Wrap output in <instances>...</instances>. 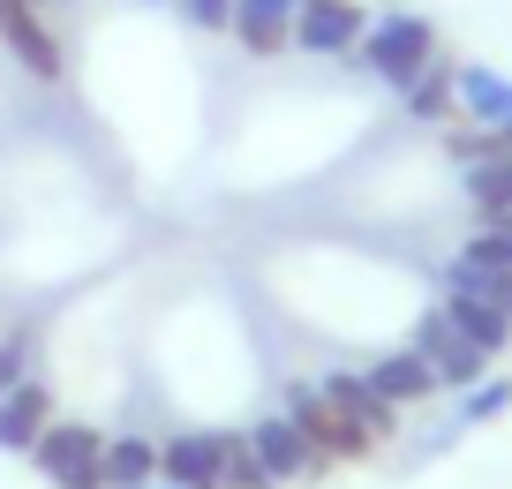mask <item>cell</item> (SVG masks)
<instances>
[{
    "instance_id": "obj_1",
    "label": "cell",
    "mask_w": 512,
    "mask_h": 489,
    "mask_svg": "<svg viewBox=\"0 0 512 489\" xmlns=\"http://www.w3.org/2000/svg\"><path fill=\"white\" fill-rule=\"evenodd\" d=\"M430 53H437V23H430V16H415V8H384V16L362 23L354 61H362L384 91H407V83H415V68L430 61Z\"/></svg>"
},
{
    "instance_id": "obj_2",
    "label": "cell",
    "mask_w": 512,
    "mask_h": 489,
    "mask_svg": "<svg viewBox=\"0 0 512 489\" xmlns=\"http://www.w3.org/2000/svg\"><path fill=\"white\" fill-rule=\"evenodd\" d=\"M23 459H31L53 489H106V429H91V422H61V414H53L46 437Z\"/></svg>"
},
{
    "instance_id": "obj_3",
    "label": "cell",
    "mask_w": 512,
    "mask_h": 489,
    "mask_svg": "<svg viewBox=\"0 0 512 489\" xmlns=\"http://www.w3.org/2000/svg\"><path fill=\"white\" fill-rule=\"evenodd\" d=\"M407 347H415L422 362H430L437 392H467V384H482V377H490V354H482L475 339L460 332V316H452V309H430V316L415 324V339H407Z\"/></svg>"
},
{
    "instance_id": "obj_4",
    "label": "cell",
    "mask_w": 512,
    "mask_h": 489,
    "mask_svg": "<svg viewBox=\"0 0 512 489\" xmlns=\"http://www.w3.org/2000/svg\"><path fill=\"white\" fill-rule=\"evenodd\" d=\"M279 414H287V422H294V429H302V437H309V444H317V452H324V459H369V444H362V429H354V422H347V414H339V407H332V399H324V392H317V384H287V407H279Z\"/></svg>"
},
{
    "instance_id": "obj_5",
    "label": "cell",
    "mask_w": 512,
    "mask_h": 489,
    "mask_svg": "<svg viewBox=\"0 0 512 489\" xmlns=\"http://www.w3.org/2000/svg\"><path fill=\"white\" fill-rule=\"evenodd\" d=\"M452 113H460L467 128L512 136V76H497L490 61H460L452 68Z\"/></svg>"
},
{
    "instance_id": "obj_6",
    "label": "cell",
    "mask_w": 512,
    "mask_h": 489,
    "mask_svg": "<svg viewBox=\"0 0 512 489\" xmlns=\"http://www.w3.org/2000/svg\"><path fill=\"white\" fill-rule=\"evenodd\" d=\"M249 452H256V467L272 474L279 489H287V482H309V474H324V467H332V459H324L317 444H309L302 429L287 422V414H264V422L249 429Z\"/></svg>"
},
{
    "instance_id": "obj_7",
    "label": "cell",
    "mask_w": 512,
    "mask_h": 489,
    "mask_svg": "<svg viewBox=\"0 0 512 489\" xmlns=\"http://www.w3.org/2000/svg\"><path fill=\"white\" fill-rule=\"evenodd\" d=\"M159 482H174V489H226V444H219V429L159 437Z\"/></svg>"
},
{
    "instance_id": "obj_8",
    "label": "cell",
    "mask_w": 512,
    "mask_h": 489,
    "mask_svg": "<svg viewBox=\"0 0 512 489\" xmlns=\"http://www.w3.org/2000/svg\"><path fill=\"white\" fill-rule=\"evenodd\" d=\"M362 8L354 0H302V16H294V46L317 53V61H347L362 46Z\"/></svg>"
},
{
    "instance_id": "obj_9",
    "label": "cell",
    "mask_w": 512,
    "mask_h": 489,
    "mask_svg": "<svg viewBox=\"0 0 512 489\" xmlns=\"http://www.w3.org/2000/svg\"><path fill=\"white\" fill-rule=\"evenodd\" d=\"M437 279H445V301H460V309H490V316L512 324V264H490V256L460 249Z\"/></svg>"
},
{
    "instance_id": "obj_10",
    "label": "cell",
    "mask_w": 512,
    "mask_h": 489,
    "mask_svg": "<svg viewBox=\"0 0 512 489\" xmlns=\"http://www.w3.org/2000/svg\"><path fill=\"white\" fill-rule=\"evenodd\" d=\"M317 392L332 399V407L347 414L354 429H362V444H369V452H377V444H392V429H400V407H384V399L369 392V377H362V369H324V377H317Z\"/></svg>"
},
{
    "instance_id": "obj_11",
    "label": "cell",
    "mask_w": 512,
    "mask_h": 489,
    "mask_svg": "<svg viewBox=\"0 0 512 489\" xmlns=\"http://www.w3.org/2000/svg\"><path fill=\"white\" fill-rule=\"evenodd\" d=\"M0 46L16 53V61L31 68L38 83H53V76H61V38L46 31L38 0H0Z\"/></svg>"
},
{
    "instance_id": "obj_12",
    "label": "cell",
    "mask_w": 512,
    "mask_h": 489,
    "mask_svg": "<svg viewBox=\"0 0 512 489\" xmlns=\"http://www.w3.org/2000/svg\"><path fill=\"white\" fill-rule=\"evenodd\" d=\"M46 422H53V384L16 377L0 392V452H31V444L46 437Z\"/></svg>"
},
{
    "instance_id": "obj_13",
    "label": "cell",
    "mask_w": 512,
    "mask_h": 489,
    "mask_svg": "<svg viewBox=\"0 0 512 489\" xmlns=\"http://www.w3.org/2000/svg\"><path fill=\"white\" fill-rule=\"evenodd\" d=\"M294 16H302V0H234V23H226V31H234L249 53H287L294 46Z\"/></svg>"
},
{
    "instance_id": "obj_14",
    "label": "cell",
    "mask_w": 512,
    "mask_h": 489,
    "mask_svg": "<svg viewBox=\"0 0 512 489\" xmlns=\"http://www.w3.org/2000/svg\"><path fill=\"white\" fill-rule=\"evenodd\" d=\"M362 377H369V392H377L384 407H422V399H437V377H430V362H422L415 347L384 354V362H369Z\"/></svg>"
},
{
    "instance_id": "obj_15",
    "label": "cell",
    "mask_w": 512,
    "mask_h": 489,
    "mask_svg": "<svg viewBox=\"0 0 512 489\" xmlns=\"http://www.w3.org/2000/svg\"><path fill=\"white\" fill-rule=\"evenodd\" d=\"M452 53H430V61L415 68V83L400 91V106H407V121H452Z\"/></svg>"
},
{
    "instance_id": "obj_16",
    "label": "cell",
    "mask_w": 512,
    "mask_h": 489,
    "mask_svg": "<svg viewBox=\"0 0 512 489\" xmlns=\"http://www.w3.org/2000/svg\"><path fill=\"white\" fill-rule=\"evenodd\" d=\"M159 474V437H106V489H136Z\"/></svg>"
},
{
    "instance_id": "obj_17",
    "label": "cell",
    "mask_w": 512,
    "mask_h": 489,
    "mask_svg": "<svg viewBox=\"0 0 512 489\" xmlns=\"http://www.w3.org/2000/svg\"><path fill=\"white\" fill-rule=\"evenodd\" d=\"M512 414V377H482L460 392V407H452V422L460 429H482V422H505Z\"/></svg>"
},
{
    "instance_id": "obj_18",
    "label": "cell",
    "mask_w": 512,
    "mask_h": 489,
    "mask_svg": "<svg viewBox=\"0 0 512 489\" xmlns=\"http://www.w3.org/2000/svg\"><path fill=\"white\" fill-rule=\"evenodd\" d=\"M445 309H452V316H460V332H467V339H475V347H482V354H490V362H497V354H505V347H512V324H505V316H490V309H460V301H445Z\"/></svg>"
},
{
    "instance_id": "obj_19",
    "label": "cell",
    "mask_w": 512,
    "mask_h": 489,
    "mask_svg": "<svg viewBox=\"0 0 512 489\" xmlns=\"http://www.w3.org/2000/svg\"><path fill=\"white\" fill-rule=\"evenodd\" d=\"M219 444H226V489H279L272 474L256 467V452H249V429H241V437H226V429H219Z\"/></svg>"
},
{
    "instance_id": "obj_20",
    "label": "cell",
    "mask_w": 512,
    "mask_h": 489,
    "mask_svg": "<svg viewBox=\"0 0 512 489\" xmlns=\"http://www.w3.org/2000/svg\"><path fill=\"white\" fill-rule=\"evenodd\" d=\"M181 23H196V31H226L234 23V0H174Z\"/></svg>"
},
{
    "instance_id": "obj_21",
    "label": "cell",
    "mask_w": 512,
    "mask_h": 489,
    "mask_svg": "<svg viewBox=\"0 0 512 489\" xmlns=\"http://www.w3.org/2000/svg\"><path fill=\"white\" fill-rule=\"evenodd\" d=\"M467 249H475V256H490V264H512V211H505V219H490L475 241H467Z\"/></svg>"
},
{
    "instance_id": "obj_22",
    "label": "cell",
    "mask_w": 512,
    "mask_h": 489,
    "mask_svg": "<svg viewBox=\"0 0 512 489\" xmlns=\"http://www.w3.org/2000/svg\"><path fill=\"white\" fill-rule=\"evenodd\" d=\"M16 377H31V369H23V339H0V392H8Z\"/></svg>"
},
{
    "instance_id": "obj_23",
    "label": "cell",
    "mask_w": 512,
    "mask_h": 489,
    "mask_svg": "<svg viewBox=\"0 0 512 489\" xmlns=\"http://www.w3.org/2000/svg\"><path fill=\"white\" fill-rule=\"evenodd\" d=\"M136 489H174V482H159V474H151V482H136Z\"/></svg>"
},
{
    "instance_id": "obj_24",
    "label": "cell",
    "mask_w": 512,
    "mask_h": 489,
    "mask_svg": "<svg viewBox=\"0 0 512 489\" xmlns=\"http://www.w3.org/2000/svg\"><path fill=\"white\" fill-rule=\"evenodd\" d=\"M144 8H166V0H144Z\"/></svg>"
},
{
    "instance_id": "obj_25",
    "label": "cell",
    "mask_w": 512,
    "mask_h": 489,
    "mask_svg": "<svg viewBox=\"0 0 512 489\" xmlns=\"http://www.w3.org/2000/svg\"><path fill=\"white\" fill-rule=\"evenodd\" d=\"M38 8H53V0H38Z\"/></svg>"
}]
</instances>
